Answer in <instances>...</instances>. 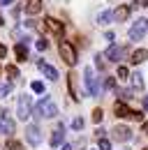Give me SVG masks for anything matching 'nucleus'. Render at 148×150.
Listing matches in <instances>:
<instances>
[{
  "mask_svg": "<svg viewBox=\"0 0 148 150\" xmlns=\"http://www.w3.org/2000/svg\"><path fill=\"white\" fill-rule=\"evenodd\" d=\"M97 143H100V150H111V141L109 139H97Z\"/></svg>",
  "mask_w": 148,
  "mask_h": 150,
  "instance_id": "24",
  "label": "nucleus"
},
{
  "mask_svg": "<svg viewBox=\"0 0 148 150\" xmlns=\"http://www.w3.org/2000/svg\"><path fill=\"white\" fill-rule=\"evenodd\" d=\"M113 139H118V141H130V139H132V129L125 127V125H116V127H113Z\"/></svg>",
  "mask_w": 148,
  "mask_h": 150,
  "instance_id": "9",
  "label": "nucleus"
},
{
  "mask_svg": "<svg viewBox=\"0 0 148 150\" xmlns=\"http://www.w3.org/2000/svg\"><path fill=\"white\" fill-rule=\"evenodd\" d=\"M146 134H148V125H146Z\"/></svg>",
  "mask_w": 148,
  "mask_h": 150,
  "instance_id": "42",
  "label": "nucleus"
},
{
  "mask_svg": "<svg viewBox=\"0 0 148 150\" xmlns=\"http://www.w3.org/2000/svg\"><path fill=\"white\" fill-rule=\"evenodd\" d=\"M58 51H60V58H63V60H65L70 67H74V65H76V49H74L70 42H63V39H60Z\"/></svg>",
  "mask_w": 148,
  "mask_h": 150,
  "instance_id": "3",
  "label": "nucleus"
},
{
  "mask_svg": "<svg viewBox=\"0 0 148 150\" xmlns=\"http://www.w3.org/2000/svg\"><path fill=\"white\" fill-rule=\"evenodd\" d=\"M116 76H118V79H127V76H130L127 67H118V74H116Z\"/></svg>",
  "mask_w": 148,
  "mask_h": 150,
  "instance_id": "32",
  "label": "nucleus"
},
{
  "mask_svg": "<svg viewBox=\"0 0 148 150\" xmlns=\"http://www.w3.org/2000/svg\"><path fill=\"white\" fill-rule=\"evenodd\" d=\"M5 122H2V134H7V136H12L14 134V120H9V118H2Z\"/></svg>",
  "mask_w": 148,
  "mask_h": 150,
  "instance_id": "19",
  "label": "nucleus"
},
{
  "mask_svg": "<svg viewBox=\"0 0 148 150\" xmlns=\"http://www.w3.org/2000/svg\"><path fill=\"white\" fill-rule=\"evenodd\" d=\"M102 88H107V90H116V76H107V81H104Z\"/></svg>",
  "mask_w": 148,
  "mask_h": 150,
  "instance_id": "22",
  "label": "nucleus"
},
{
  "mask_svg": "<svg viewBox=\"0 0 148 150\" xmlns=\"http://www.w3.org/2000/svg\"><path fill=\"white\" fill-rule=\"evenodd\" d=\"M39 9H42V0H28V5H26L28 14H37Z\"/></svg>",
  "mask_w": 148,
  "mask_h": 150,
  "instance_id": "18",
  "label": "nucleus"
},
{
  "mask_svg": "<svg viewBox=\"0 0 148 150\" xmlns=\"http://www.w3.org/2000/svg\"><path fill=\"white\" fill-rule=\"evenodd\" d=\"M7 150H23V146L18 141H7Z\"/></svg>",
  "mask_w": 148,
  "mask_h": 150,
  "instance_id": "28",
  "label": "nucleus"
},
{
  "mask_svg": "<svg viewBox=\"0 0 148 150\" xmlns=\"http://www.w3.org/2000/svg\"><path fill=\"white\" fill-rule=\"evenodd\" d=\"M67 88H70L72 99H79V93H76V74H74V72H70V74H67Z\"/></svg>",
  "mask_w": 148,
  "mask_h": 150,
  "instance_id": "13",
  "label": "nucleus"
},
{
  "mask_svg": "<svg viewBox=\"0 0 148 150\" xmlns=\"http://www.w3.org/2000/svg\"><path fill=\"white\" fill-rule=\"evenodd\" d=\"M144 106H146V109H148V97H146V99H144Z\"/></svg>",
  "mask_w": 148,
  "mask_h": 150,
  "instance_id": "39",
  "label": "nucleus"
},
{
  "mask_svg": "<svg viewBox=\"0 0 148 150\" xmlns=\"http://www.w3.org/2000/svg\"><path fill=\"white\" fill-rule=\"evenodd\" d=\"M83 81H86V88H88V93H90V95H102L104 88L95 81V74H92L90 67H86V69H83Z\"/></svg>",
  "mask_w": 148,
  "mask_h": 150,
  "instance_id": "5",
  "label": "nucleus"
},
{
  "mask_svg": "<svg viewBox=\"0 0 148 150\" xmlns=\"http://www.w3.org/2000/svg\"><path fill=\"white\" fill-rule=\"evenodd\" d=\"M2 21H5V19H2V16H0V25H2Z\"/></svg>",
  "mask_w": 148,
  "mask_h": 150,
  "instance_id": "41",
  "label": "nucleus"
},
{
  "mask_svg": "<svg viewBox=\"0 0 148 150\" xmlns=\"http://www.w3.org/2000/svg\"><path fill=\"white\" fill-rule=\"evenodd\" d=\"M104 134H107V132H104V129H102V127H100V129H97V132H95V136H97V139H104Z\"/></svg>",
  "mask_w": 148,
  "mask_h": 150,
  "instance_id": "36",
  "label": "nucleus"
},
{
  "mask_svg": "<svg viewBox=\"0 0 148 150\" xmlns=\"http://www.w3.org/2000/svg\"><path fill=\"white\" fill-rule=\"evenodd\" d=\"M144 150H148V148H144Z\"/></svg>",
  "mask_w": 148,
  "mask_h": 150,
  "instance_id": "44",
  "label": "nucleus"
},
{
  "mask_svg": "<svg viewBox=\"0 0 148 150\" xmlns=\"http://www.w3.org/2000/svg\"><path fill=\"white\" fill-rule=\"evenodd\" d=\"M63 139H65V127L60 125V127L53 129V134H51V148H60V146H63Z\"/></svg>",
  "mask_w": 148,
  "mask_h": 150,
  "instance_id": "11",
  "label": "nucleus"
},
{
  "mask_svg": "<svg viewBox=\"0 0 148 150\" xmlns=\"http://www.w3.org/2000/svg\"><path fill=\"white\" fill-rule=\"evenodd\" d=\"M14 53H16L18 62H26V60H28V46H26V44H16V46H14Z\"/></svg>",
  "mask_w": 148,
  "mask_h": 150,
  "instance_id": "15",
  "label": "nucleus"
},
{
  "mask_svg": "<svg viewBox=\"0 0 148 150\" xmlns=\"http://www.w3.org/2000/svg\"><path fill=\"white\" fill-rule=\"evenodd\" d=\"M127 118H132V120H137V122H139V120H144V113H141V111H130Z\"/></svg>",
  "mask_w": 148,
  "mask_h": 150,
  "instance_id": "31",
  "label": "nucleus"
},
{
  "mask_svg": "<svg viewBox=\"0 0 148 150\" xmlns=\"http://www.w3.org/2000/svg\"><path fill=\"white\" fill-rule=\"evenodd\" d=\"M113 111H116V118H127L130 115V109L125 102H116L113 104Z\"/></svg>",
  "mask_w": 148,
  "mask_h": 150,
  "instance_id": "14",
  "label": "nucleus"
},
{
  "mask_svg": "<svg viewBox=\"0 0 148 150\" xmlns=\"http://www.w3.org/2000/svg\"><path fill=\"white\" fill-rule=\"evenodd\" d=\"M12 2H14V0H0V5H2V7H9Z\"/></svg>",
  "mask_w": 148,
  "mask_h": 150,
  "instance_id": "37",
  "label": "nucleus"
},
{
  "mask_svg": "<svg viewBox=\"0 0 148 150\" xmlns=\"http://www.w3.org/2000/svg\"><path fill=\"white\" fill-rule=\"evenodd\" d=\"M18 120H28L30 115H33V97L30 95H21L18 97Z\"/></svg>",
  "mask_w": 148,
  "mask_h": 150,
  "instance_id": "2",
  "label": "nucleus"
},
{
  "mask_svg": "<svg viewBox=\"0 0 148 150\" xmlns=\"http://www.w3.org/2000/svg\"><path fill=\"white\" fill-rule=\"evenodd\" d=\"M134 65H139V62H144V60H148V49H137L134 53H132V58H130Z\"/></svg>",
  "mask_w": 148,
  "mask_h": 150,
  "instance_id": "16",
  "label": "nucleus"
},
{
  "mask_svg": "<svg viewBox=\"0 0 148 150\" xmlns=\"http://www.w3.org/2000/svg\"><path fill=\"white\" fill-rule=\"evenodd\" d=\"M72 129H76V132L83 129V118H74L72 120Z\"/></svg>",
  "mask_w": 148,
  "mask_h": 150,
  "instance_id": "26",
  "label": "nucleus"
},
{
  "mask_svg": "<svg viewBox=\"0 0 148 150\" xmlns=\"http://www.w3.org/2000/svg\"><path fill=\"white\" fill-rule=\"evenodd\" d=\"M9 93H12V83H0V99H5Z\"/></svg>",
  "mask_w": 148,
  "mask_h": 150,
  "instance_id": "21",
  "label": "nucleus"
},
{
  "mask_svg": "<svg viewBox=\"0 0 148 150\" xmlns=\"http://www.w3.org/2000/svg\"><path fill=\"white\" fill-rule=\"evenodd\" d=\"M0 58H7V46L5 44H0Z\"/></svg>",
  "mask_w": 148,
  "mask_h": 150,
  "instance_id": "34",
  "label": "nucleus"
},
{
  "mask_svg": "<svg viewBox=\"0 0 148 150\" xmlns=\"http://www.w3.org/2000/svg\"><path fill=\"white\" fill-rule=\"evenodd\" d=\"M33 113H35L37 118H56V115H58V106H56L53 99L46 95L44 99L37 102V106L33 109Z\"/></svg>",
  "mask_w": 148,
  "mask_h": 150,
  "instance_id": "1",
  "label": "nucleus"
},
{
  "mask_svg": "<svg viewBox=\"0 0 148 150\" xmlns=\"http://www.w3.org/2000/svg\"><path fill=\"white\" fill-rule=\"evenodd\" d=\"M95 65H97L100 69H104V67H107V60H104V56H95Z\"/></svg>",
  "mask_w": 148,
  "mask_h": 150,
  "instance_id": "29",
  "label": "nucleus"
},
{
  "mask_svg": "<svg viewBox=\"0 0 148 150\" xmlns=\"http://www.w3.org/2000/svg\"><path fill=\"white\" fill-rule=\"evenodd\" d=\"M148 33V19H137L134 21V25L130 28V39L132 42H139V39H144Z\"/></svg>",
  "mask_w": 148,
  "mask_h": 150,
  "instance_id": "4",
  "label": "nucleus"
},
{
  "mask_svg": "<svg viewBox=\"0 0 148 150\" xmlns=\"http://www.w3.org/2000/svg\"><path fill=\"white\" fill-rule=\"evenodd\" d=\"M0 132H2V125H0Z\"/></svg>",
  "mask_w": 148,
  "mask_h": 150,
  "instance_id": "43",
  "label": "nucleus"
},
{
  "mask_svg": "<svg viewBox=\"0 0 148 150\" xmlns=\"http://www.w3.org/2000/svg\"><path fill=\"white\" fill-rule=\"evenodd\" d=\"M104 39H109V42H113V39H116V35H113V33L109 30V33H104Z\"/></svg>",
  "mask_w": 148,
  "mask_h": 150,
  "instance_id": "35",
  "label": "nucleus"
},
{
  "mask_svg": "<svg viewBox=\"0 0 148 150\" xmlns=\"http://www.w3.org/2000/svg\"><path fill=\"white\" fill-rule=\"evenodd\" d=\"M111 19H113V12L104 9V12H100V16H97V23H100V25H109Z\"/></svg>",
  "mask_w": 148,
  "mask_h": 150,
  "instance_id": "17",
  "label": "nucleus"
},
{
  "mask_svg": "<svg viewBox=\"0 0 148 150\" xmlns=\"http://www.w3.org/2000/svg\"><path fill=\"white\" fill-rule=\"evenodd\" d=\"M7 74H9V79H18V69L14 65H7Z\"/></svg>",
  "mask_w": 148,
  "mask_h": 150,
  "instance_id": "27",
  "label": "nucleus"
},
{
  "mask_svg": "<svg viewBox=\"0 0 148 150\" xmlns=\"http://www.w3.org/2000/svg\"><path fill=\"white\" fill-rule=\"evenodd\" d=\"M102 118H104V111H102V109H95V111H92V120H95V122H102Z\"/></svg>",
  "mask_w": 148,
  "mask_h": 150,
  "instance_id": "25",
  "label": "nucleus"
},
{
  "mask_svg": "<svg viewBox=\"0 0 148 150\" xmlns=\"http://www.w3.org/2000/svg\"><path fill=\"white\" fill-rule=\"evenodd\" d=\"M39 69H42V74L46 76L49 81H58V69L51 67L49 62H44V60H39Z\"/></svg>",
  "mask_w": 148,
  "mask_h": 150,
  "instance_id": "10",
  "label": "nucleus"
},
{
  "mask_svg": "<svg viewBox=\"0 0 148 150\" xmlns=\"http://www.w3.org/2000/svg\"><path fill=\"white\" fill-rule=\"evenodd\" d=\"M130 14H132V9H130V5H120L116 12H113V19L116 21H127Z\"/></svg>",
  "mask_w": 148,
  "mask_h": 150,
  "instance_id": "12",
  "label": "nucleus"
},
{
  "mask_svg": "<svg viewBox=\"0 0 148 150\" xmlns=\"http://www.w3.org/2000/svg\"><path fill=\"white\" fill-rule=\"evenodd\" d=\"M44 28H46V30H51L53 35H63V33H65V25H63L58 19H53V16H46V19H44L42 30H44Z\"/></svg>",
  "mask_w": 148,
  "mask_h": 150,
  "instance_id": "6",
  "label": "nucleus"
},
{
  "mask_svg": "<svg viewBox=\"0 0 148 150\" xmlns=\"http://www.w3.org/2000/svg\"><path fill=\"white\" fill-rule=\"evenodd\" d=\"M46 46H49L46 39H37V51H46Z\"/></svg>",
  "mask_w": 148,
  "mask_h": 150,
  "instance_id": "33",
  "label": "nucleus"
},
{
  "mask_svg": "<svg viewBox=\"0 0 148 150\" xmlns=\"http://www.w3.org/2000/svg\"><path fill=\"white\" fill-rule=\"evenodd\" d=\"M116 95L120 97L118 102H125V99H130V97H134V95H132V90H116Z\"/></svg>",
  "mask_w": 148,
  "mask_h": 150,
  "instance_id": "23",
  "label": "nucleus"
},
{
  "mask_svg": "<svg viewBox=\"0 0 148 150\" xmlns=\"http://www.w3.org/2000/svg\"><path fill=\"white\" fill-rule=\"evenodd\" d=\"M132 86H134L137 90H141V88H144V74H141V72L132 74Z\"/></svg>",
  "mask_w": 148,
  "mask_h": 150,
  "instance_id": "20",
  "label": "nucleus"
},
{
  "mask_svg": "<svg viewBox=\"0 0 148 150\" xmlns=\"http://www.w3.org/2000/svg\"><path fill=\"white\" fill-rule=\"evenodd\" d=\"M123 53H127V49H123V46H116V44H111V46H109V51L104 53V58H107V60H111V62H118Z\"/></svg>",
  "mask_w": 148,
  "mask_h": 150,
  "instance_id": "8",
  "label": "nucleus"
},
{
  "mask_svg": "<svg viewBox=\"0 0 148 150\" xmlns=\"http://www.w3.org/2000/svg\"><path fill=\"white\" fill-rule=\"evenodd\" d=\"M26 141L30 143V146H39L42 143V132L37 125H28L26 127Z\"/></svg>",
  "mask_w": 148,
  "mask_h": 150,
  "instance_id": "7",
  "label": "nucleus"
},
{
  "mask_svg": "<svg viewBox=\"0 0 148 150\" xmlns=\"http://www.w3.org/2000/svg\"><path fill=\"white\" fill-rule=\"evenodd\" d=\"M141 5H148V0H141Z\"/></svg>",
  "mask_w": 148,
  "mask_h": 150,
  "instance_id": "40",
  "label": "nucleus"
},
{
  "mask_svg": "<svg viewBox=\"0 0 148 150\" xmlns=\"http://www.w3.org/2000/svg\"><path fill=\"white\" fill-rule=\"evenodd\" d=\"M60 150H72V146H60Z\"/></svg>",
  "mask_w": 148,
  "mask_h": 150,
  "instance_id": "38",
  "label": "nucleus"
},
{
  "mask_svg": "<svg viewBox=\"0 0 148 150\" xmlns=\"http://www.w3.org/2000/svg\"><path fill=\"white\" fill-rule=\"evenodd\" d=\"M30 88H33L35 93H44V83H42V81H33V86H30Z\"/></svg>",
  "mask_w": 148,
  "mask_h": 150,
  "instance_id": "30",
  "label": "nucleus"
}]
</instances>
